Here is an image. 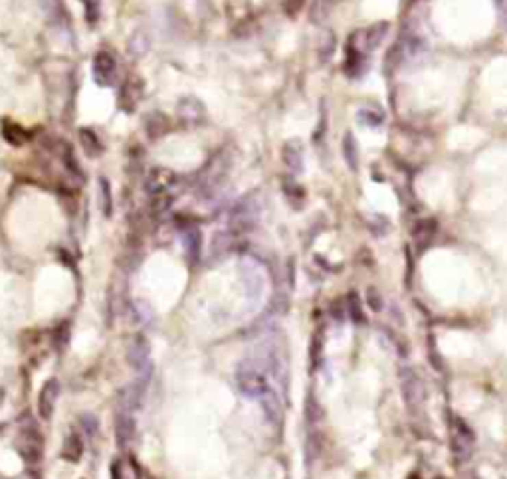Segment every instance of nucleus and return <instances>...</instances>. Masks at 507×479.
Instances as JSON below:
<instances>
[{
    "label": "nucleus",
    "mask_w": 507,
    "mask_h": 479,
    "mask_svg": "<svg viewBox=\"0 0 507 479\" xmlns=\"http://www.w3.org/2000/svg\"><path fill=\"white\" fill-rule=\"evenodd\" d=\"M400 392L404 398V404L410 414H417L424 408L426 402V386L422 376L415 369H402L400 371Z\"/></svg>",
    "instance_id": "obj_1"
},
{
    "label": "nucleus",
    "mask_w": 507,
    "mask_h": 479,
    "mask_svg": "<svg viewBox=\"0 0 507 479\" xmlns=\"http://www.w3.org/2000/svg\"><path fill=\"white\" fill-rule=\"evenodd\" d=\"M450 444H452V454L456 462L466 463L473 456L475 447V436L471 428L458 416L450 420Z\"/></svg>",
    "instance_id": "obj_2"
},
{
    "label": "nucleus",
    "mask_w": 507,
    "mask_h": 479,
    "mask_svg": "<svg viewBox=\"0 0 507 479\" xmlns=\"http://www.w3.org/2000/svg\"><path fill=\"white\" fill-rule=\"evenodd\" d=\"M44 444H42V436L36 430L34 424H28V426L20 428L18 438H16V452L18 456L30 465H36L42 460V454H44Z\"/></svg>",
    "instance_id": "obj_3"
},
{
    "label": "nucleus",
    "mask_w": 507,
    "mask_h": 479,
    "mask_svg": "<svg viewBox=\"0 0 507 479\" xmlns=\"http://www.w3.org/2000/svg\"><path fill=\"white\" fill-rule=\"evenodd\" d=\"M236 382H238V389L244 396L248 398H256L260 400L266 392L270 391V382L266 378V374L254 367H246V369H240L236 374Z\"/></svg>",
    "instance_id": "obj_4"
},
{
    "label": "nucleus",
    "mask_w": 507,
    "mask_h": 479,
    "mask_svg": "<svg viewBox=\"0 0 507 479\" xmlns=\"http://www.w3.org/2000/svg\"><path fill=\"white\" fill-rule=\"evenodd\" d=\"M256 216H258V204L254 202L252 196L240 200L232 208V212H230V220H228L230 230L234 234L250 232L254 228V224H256Z\"/></svg>",
    "instance_id": "obj_5"
},
{
    "label": "nucleus",
    "mask_w": 507,
    "mask_h": 479,
    "mask_svg": "<svg viewBox=\"0 0 507 479\" xmlns=\"http://www.w3.org/2000/svg\"><path fill=\"white\" fill-rule=\"evenodd\" d=\"M177 173L171 171V169H164V167H155L149 171V175L145 178V191L147 195L155 196H164L169 195V191L177 184Z\"/></svg>",
    "instance_id": "obj_6"
},
{
    "label": "nucleus",
    "mask_w": 507,
    "mask_h": 479,
    "mask_svg": "<svg viewBox=\"0 0 507 479\" xmlns=\"http://www.w3.org/2000/svg\"><path fill=\"white\" fill-rule=\"evenodd\" d=\"M91 73L97 86L109 88L117 82V62L109 52L95 53L93 64H91Z\"/></svg>",
    "instance_id": "obj_7"
},
{
    "label": "nucleus",
    "mask_w": 507,
    "mask_h": 479,
    "mask_svg": "<svg viewBox=\"0 0 507 479\" xmlns=\"http://www.w3.org/2000/svg\"><path fill=\"white\" fill-rule=\"evenodd\" d=\"M58 398H60V380L58 378H48L42 389L38 392V416L40 420L44 422H50L52 416L55 412V404H58Z\"/></svg>",
    "instance_id": "obj_8"
},
{
    "label": "nucleus",
    "mask_w": 507,
    "mask_h": 479,
    "mask_svg": "<svg viewBox=\"0 0 507 479\" xmlns=\"http://www.w3.org/2000/svg\"><path fill=\"white\" fill-rule=\"evenodd\" d=\"M149 353H151V349H149L147 339L143 335H133L127 345V363L135 371L143 373L149 367Z\"/></svg>",
    "instance_id": "obj_9"
},
{
    "label": "nucleus",
    "mask_w": 507,
    "mask_h": 479,
    "mask_svg": "<svg viewBox=\"0 0 507 479\" xmlns=\"http://www.w3.org/2000/svg\"><path fill=\"white\" fill-rule=\"evenodd\" d=\"M177 113L181 121L188 125H200L202 121H206V107L199 97H193V95L182 97L177 106Z\"/></svg>",
    "instance_id": "obj_10"
},
{
    "label": "nucleus",
    "mask_w": 507,
    "mask_h": 479,
    "mask_svg": "<svg viewBox=\"0 0 507 479\" xmlns=\"http://www.w3.org/2000/svg\"><path fill=\"white\" fill-rule=\"evenodd\" d=\"M182 246H184V254L188 258V262L195 266L200 262V251H202V232L197 224H186L182 226Z\"/></svg>",
    "instance_id": "obj_11"
},
{
    "label": "nucleus",
    "mask_w": 507,
    "mask_h": 479,
    "mask_svg": "<svg viewBox=\"0 0 507 479\" xmlns=\"http://www.w3.org/2000/svg\"><path fill=\"white\" fill-rule=\"evenodd\" d=\"M135 432H137V424L133 420V416L129 414V410H121L117 412V418H115V440H117V445L121 450H127L133 438H135Z\"/></svg>",
    "instance_id": "obj_12"
},
{
    "label": "nucleus",
    "mask_w": 507,
    "mask_h": 479,
    "mask_svg": "<svg viewBox=\"0 0 507 479\" xmlns=\"http://www.w3.org/2000/svg\"><path fill=\"white\" fill-rule=\"evenodd\" d=\"M388 30H391V24H388L386 20H382V22H375L373 26H369V28L361 30L362 46H364L367 53L375 52V50L379 48L380 44L386 40Z\"/></svg>",
    "instance_id": "obj_13"
},
{
    "label": "nucleus",
    "mask_w": 507,
    "mask_h": 479,
    "mask_svg": "<svg viewBox=\"0 0 507 479\" xmlns=\"http://www.w3.org/2000/svg\"><path fill=\"white\" fill-rule=\"evenodd\" d=\"M282 159H284V164L288 167L291 175H299L304 173V145L299 141H288L282 149Z\"/></svg>",
    "instance_id": "obj_14"
},
{
    "label": "nucleus",
    "mask_w": 507,
    "mask_h": 479,
    "mask_svg": "<svg viewBox=\"0 0 507 479\" xmlns=\"http://www.w3.org/2000/svg\"><path fill=\"white\" fill-rule=\"evenodd\" d=\"M141 97H143V82L139 77H133V79L125 82L119 91V106L125 111H133V109H137Z\"/></svg>",
    "instance_id": "obj_15"
},
{
    "label": "nucleus",
    "mask_w": 507,
    "mask_h": 479,
    "mask_svg": "<svg viewBox=\"0 0 507 479\" xmlns=\"http://www.w3.org/2000/svg\"><path fill=\"white\" fill-rule=\"evenodd\" d=\"M436 232H438L436 220H432V218L418 220L417 224H415V228H412V242H415V246H417L420 251L428 248V246L432 244V240H434Z\"/></svg>",
    "instance_id": "obj_16"
},
{
    "label": "nucleus",
    "mask_w": 507,
    "mask_h": 479,
    "mask_svg": "<svg viewBox=\"0 0 507 479\" xmlns=\"http://www.w3.org/2000/svg\"><path fill=\"white\" fill-rule=\"evenodd\" d=\"M260 406L264 410V414H266V418H268L270 424H275V426L282 424V420H284V406H282V400H280L277 392L273 391V389H270V391L260 398Z\"/></svg>",
    "instance_id": "obj_17"
},
{
    "label": "nucleus",
    "mask_w": 507,
    "mask_h": 479,
    "mask_svg": "<svg viewBox=\"0 0 507 479\" xmlns=\"http://www.w3.org/2000/svg\"><path fill=\"white\" fill-rule=\"evenodd\" d=\"M84 452H86V445H84L82 436L77 432H70L62 444V458L68 463H77L84 458Z\"/></svg>",
    "instance_id": "obj_18"
},
{
    "label": "nucleus",
    "mask_w": 507,
    "mask_h": 479,
    "mask_svg": "<svg viewBox=\"0 0 507 479\" xmlns=\"http://www.w3.org/2000/svg\"><path fill=\"white\" fill-rule=\"evenodd\" d=\"M341 151H343V159L347 162V167H349V171L357 173L359 167H361V151H359V143H357L353 133H345Z\"/></svg>",
    "instance_id": "obj_19"
},
{
    "label": "nucleus",
    "mask_w": 507,
    "mask_h": 479,
    "mask_svg": "<svg viewBox=\"0 0 507 479\" xmlns=\"http://www.w3.org/2000/svg\"><path fill=\"white\" fill-rule=\"evenodd\" d=\"M345 313L349 315V319L355 325H364L367 323V315H364V307H362L359 293L351 291L345 299Z\"/></svg>",
    "instance_id": "obj_20"
},
{
    "label": "nucleus",
    "mask_w": 507,
    "mask_h": 479,
    "mask_svg": "<svg viewBox=\"0 0 507 479\" xmlns=\"http://www.w3.org/2000/svg\"><path fill=\"white\" fill-rule=\"evenodd\" d=\"M149 48H151V38H149L145 30L133 32L131 38H129V42H127V52H129V56H133V58L145 56L149 52Z\"/></svg>",
    "instance_id": "obj_21"
},
{
    "label": "nucleus",
    "mask_w": 507,
    "mask_h": 479,
    "mask_svg": "<svg viewBox=\"0 0 507 479\" xmlns=\"http://www.w3.org/2000/svg\"><path fill=\"white\" fill-rule=\"evenodd\" d=\"M79 143H82V147H84V151H86V155L91 157V159H95V157H99L101 155V151H103V145L99 141V137L91 131V129H79Z\"/></svg>",
    "instance_id": "obj_22"
},
{
    "label": "nucleus",
    "mask_w": 507,
    "mask_h": 479,
    "mask_svg": "<svg viewBox=\"0 0 507 479\" xmlns=\"http://www.w3.org/2000/svg\"><path fill=\"white\" fill-rule=\"evenodd\" d=\"M36 6L44 12V16L48 20H52L55 24H60L64 16H66V10H64V4L62 0H34Z\"/></svg>",
    "instance_id": "obj_23"
},
{
    "label": "nucleus",
    "mask_w": 507,
    "mask_h": 479,
    "mask_svg": "<svg viewBox=\"0 0 507 479\" xmlns=\"http://www.w3.org/2000/svg\"><path fill=\"white\" fill-rule=\"evenodd\" d=\"M166 129H169V125H166V117L164 115L157 113V111L151 113V115H147L145 131L153 141H157L159 137H163L164 133H166Z\"/></svg>",
    "instance_id": "obj_24"
},
{
    "label": "nucleus",
    "mask_w": 507,
    "mask_h": 479,
    "mask_svg": "<svg viewBox=\"0 0 507 479\" xmlns=\"http://www.w3.org/2000/svg\"><path fill=\"white\" fill-rule=\"evenodd\" d=\"M2 135H4V139L10 143V145H16V147L28 143V139H30L28 131L24 127H20V125L12 123V121H4L2 123Z\"/></svg>",
    "instance_id": "obj_25"
},
{
    "label": "nucleus",
    "mask_w": 507,
    "mask_h": 479,
    "mask_svg": "<svg viewBox=\"0 0 507 479\" xmlns=\"http://www.w3.org/2000/svg\"><path fill=\"white\" fill-rule=\"evenodd\" d=\"M97 186H99V208L106 216L113 214V193H111V184H109L108 178H99L97 180Z\"/></svg>",
    "instance_id": "obj_26"
},
{
    "label": "nucleus",
    "mask_w": 507,
    "mask_h": 479,
    "mask_svg": "<svg viewBox=\"0 0 507 479\" xmlns=\"http://www.w3.org/2000/svg\"><path fill=\"white\" fill-rule=\"evenodd\" d=\"M111 478L113 479H139V471L133 465V462L125 460H115L111 467Z\"/></svg>",
    "instance_id": "obj_27"
},
{
    "label": "nucleus",
    "mask_w": 507,
    "mask_h": 479,
    "mask_svg": "<svg viewBox=\"0 0 507 479\" xmlns=\"http://www.w3.org/2000/svg\"><path fill=\"white\" fill-rule=\"evenodd\" d=\"M357 119L361 121V125H367V127H371V129H379V127H382L384 115H382L380 111H377V109L364 107V109H361V111L357 113Z\"/></svg>",
    "instance_id": "obj_28"
},
{
    "label": "nucleus",
    "mask_w": 507,
    "mask_h": 479,
    "mask_svg": "<svg viewBox=\"0 0 507 479\" xmlns=\"http://www.w3.org/2000/svg\"><path fill=\"white\" fill-rule=\"evenodd\" d=\"M62 160H64L66 169L72 173L73 177H77L79 180H84V171H82V164H79L77 159H75L73 149L70 147V145H64V149H62Z\"/></svg>",
    "instance_id": "obj_29"
},
{
    "label": "nucleus",
    "mask_w": 507,
    "mask_h": 479,
    "mask_svg": "<svg viewBox=\"0 0 507 479\" xmlns=\"http://www.w3.org/2000/svg\"><path fill=\"white\" fill-rule=\"evenodd\" d=\"M329 16V0H313L309 6V18L313 24H321Z\"/></svg>",
    "instance_id": "obj_30"
},
{
    "label": "nucleus",
    "mask_w": 507,
    "mask_h": 479,
    "mask_svg": "<svg viewBox=\"0 0 507 479\" xmlns=\"http://www.w3.org/2000/svg\"><path fill=\"white\" fill-rule=\"evenodd\" d=\"M84 2V16L90 26H95L101 18V0H82Z\"/></svg>",
    "instance_id": "obj_31"
},
{
    "label": "nucleus",
    "mask_w": 507,
    "mask_h": 479,
    "mask_svg": "<svg viewBox=\"0 0 507 479\" xmlns=\"http://www.w3.org/2000/svg\"><path fill=\"white\" fill-rule=\"evenodd\" d=\"M284 193L288 196V200H290L291 204L295 202V206H301L304 204V198H306V193H304V188L295 182V180H286L284 182Z\"/></svg>",
    "instance_id": "obj_32"
},
{
    "label": "nucleus",
    "mask_w": 507,
    "mask_h": 479,
    "mask_svg": "<svg viewBox=\"0 0 507 479\" xmlns=\"http://www.w3.org/2000/svg\"><path fill=\"white\" fill-rule=\"evenodd\" d=\"M317 53H319V60H321L323 64L329 62V58L335 53V34L327 32L325 38L321 40V44L317 46Z\"/></svg>",
    "instance_id": "obj_33"
},
{
    "label": "nucleus",
    "mask_w": 507,
    "mask_h": 479,
    "mask_svg": "<svg viewBox=\"0 0 507 479\" xmlns=\"http://www.w3.org/2000/svg\"><path fill=\"white\" fill-rule=\"evenodd\" d=\"M321 351H323V333L319 331V333L313 335V341H311V363H313V367H317Z\"/></svg>",
    "instance_id": "obj_34"
},
{
    "label": "nucleus",
    "mask_w": 507,
    "mask_h": 479,
    "mask_svg": "<svg viewBox=\"0 0 507 479\" xmlns=\"http://www.w3.org/2000/svg\"><path fill=\"white\" fill-rule=\"evenodd\" d=\"M364 299H367V305H369L373 311H380V309H382V295H380V291H377L375 287H369V289H367Z\"/></svg>",
    "instance_id": "obj_35"
},
{
    "label": "nucleus",
    "mask_w": 507,
    "mask_h": 479,
    "mask_svg": "<svg viewBox=\"0 0 507 479\" xmlns=\"http://www.w3.org/2000/svg\"><path fill=\"white\" fill-rule=\"evenodd\" d=\"M82 424H84L86 432H88L90 436H95V432H97V422L93 420L91 414H84V416H82Z\"/></svg>",
    "instance_id": "obj_36"
}]
</instances>
